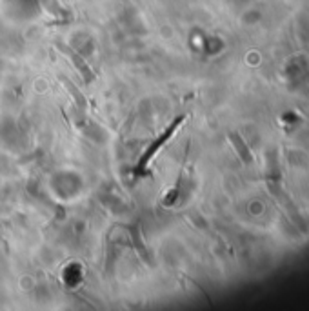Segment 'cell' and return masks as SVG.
Listing matches in <instances>:
<instances>
[{"label":"cell","mask_w":309,"mask_h":311,"mask_svg":"<svg viewBox=\"0 0 309 311\" xmlns=\"http://www.w3.org/2000/svg\"><path fill=\"white\" fill-rule=\"evenodd\" d=\"M186 120V115H180L178 118H174L173 122H171L168 128L164 130V133L156 138V140L153 142V144H150L148 146V150L144 151V155L140 156V160H138V164H136V168H135V173L136 175H146V171H148V164L151 162V158H153L154 155H156V151L162 148V146L166 144V142L170 140L171 136L174 135V131L178 130L180 128V124Z\"/></svg>","instance_id":"obj_1"},{"label":"cell","mask_w":309,"mask_h":311,"mask_svg":"<svg viewBox=\"0 0 309 311\" xmlns=\"http://www.w3.org/2000/svg\"><path fill=\"white\" fill-rule=\"evenodd\" d=\"M56 48H58V50H62V51H64V53H66V55L70 56V60L73 62V64H75L76 68H78L80 75H82V78H84L86 82H91V80H93V78H95V75H93V71L90 70V66L86 64L84 58H82V56H80L75 50H71L70 46H66V44H56Z\"/></svg>","instance_id":"obj_2"},{"label":"cell","mask_w":309,"mask_h":311,"mask_svg":"<svg viewBox=\"0 0 309 311\" xmlns=\"http://www.w3.org/2000/svg\"><path fill=\"white\" fill-rule=\"evenodd\" d=\"M62 82H64V84H66V88H68V90L71 91V95H75V96H76V102H78V106H80V108H84V106H86V104H84V96H82V95H78V93H76V91L73 90V86H71L70 82L66 80V78H62Z\"/></svg>","instance_id":"obj_3"}]
</instances>
